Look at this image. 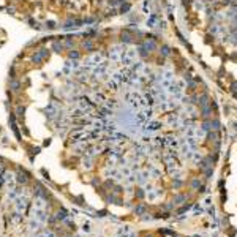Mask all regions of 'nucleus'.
I'll return each instance as SVG.
<instances>
[{
  "label": "nucleus",
  "instance_id": "obj_1",
  "mask_svg": "<svg viewBox=\"0 0 237 237\" xmlns=\"http://www.w3.org/2000/svg\"><path fill=\"white\" fill-rule=\"evenodd\" d=\"M176 30L218 89L237 100V0H172Z\"/></svg>",
  "mask_w": 237,
  "mask_h": 237
}]
</instances>
